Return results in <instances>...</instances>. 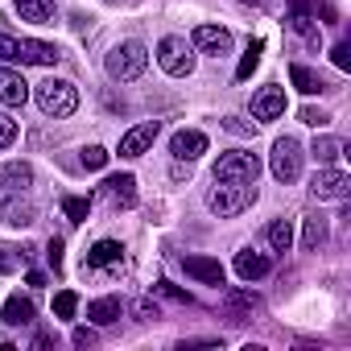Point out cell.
<instances>
[{"instance_id":"ffe728a7","label":"cell","mask_w":351,"mask_h":351,"mask_svg":"<svg viewBox=\"0 0 351 351\" xmlns=\"http://www.w3.org/2000/svg\"><path fill=\"white\" fill-rule=\"evenodd\" d=\"M0 322H5V326H29L34 322V302L21 298V293H13L5 302V310H0Z\"/></svg>"},{"instance_id":"d4e9b609","label":"cell","mask_w":351,"mask_h":351,"mask_svg":"<svg viewBox=\"0 0 351 351\" xmlns=\"http://www.w3.org/2000/svg\"><path fill=\"white\" fill-rule=\"evenodd\" d=\"M223 306H228L232 314L252 318V310H261V298H256L252 289H228V293H223Z\"/></svg>"},{"instance_id":"277c9868","label":"cell","mask_w":351,"mask_h":351,"mask_svg":"<svg viewBox=\"0 0 351 351\" xmlns=\"http://www.w3.org/2000/svg\"><path fill=\"white\" fill-rule=\"evenodd\" d=\"M302 141L298 136H277L273 141V153H269V169H273V178L277 182H298L302 178Z\"/></svg>"},{"instance_id":"4316f807","label":"cell","mask_w":351,"mask_h":351,"mask_svg":"<svg viewBox=\"0 0 351 351\" xmlns=\"http://www.w3.org/2000/svg\"><path fill=\"white\" fill-rule=\"evenodd\" d=\"M322 244H326V219L314 215V219H306V228H302V248H306V252H318Z\"/></svg>"},{"instance_id":"1f68e13d","label":"cell","mask_w":351,"mask_h":351,"mask_svg":"<svg viewBox=\"0 0 351 351\" xmlns=\"http://www.w3.org/2000/svg\"><path fill=\"white\" fill-rule=\"evenodd\" d=\"M132 314H136V322H153V318H161V310H157V302H153V298L132 302Z\"/></svg>"},{"instance_id":"60d3db41","label":"cell","mask_w":351,"mask_h":351,"mask_svg":"<svg viewBox=\"0 0 351 351\" xmlns=\"http://www.w3.org/2000/svg\"><path fill=\"white\" fill-rule=\"evenodd\" d=\"M195 347H219L215 339H182L178 343V351H195Z\"/></svg>"},{"instance_id":"836d02e7","label":"cell","mask_w":351,"mask_h":351,"mask_svg":"<svg viewBox=\"0 0 351 351\" xmlns=\"http://www.w3.org/2000/svg\"><path fill=\"white\" fill-rule=\"evenodd\" d=\"M0 62H17V38L0 34Z\"/></svg>"},{"instance_id":"8fae6325","label":"cell","mask_w":351,"mask_h":351,"mask_svg":"<svg viewBox=\"0 0 351 351\" xmlns=\"http://www.w3.org/2000/svg\"><path fill=\"white\" fill-rule=\"evenodd\" d=\"M169 153H173V161H199L207 153V132L178 128V132H173V141H169Z\"/></svg>"},{"instance_id":"4dcf8cb0","label":"cell","mask_w":351,"mask_h":351,"mask_svg":"<svg viewBox=\"0 0 351 351\" xmlns=\"http://www.w3.org/2000/svg\"><path fill=\"white\" fill-rule=\"evenodd\" d=\"M79 161H83L87 169H104V165H108V149H104V145H87V149L79 153Z\"/></svg>"},{"instance_id":"74e56055","label":"cell","mask_w":351,"mask_h":351,"mask_svg":"<svg viewBox=\"0 0 351 351\" xmlns=\"http://www.w3.org/2000/svg\"><path fill=\"white\" fill-rule=\"evenodd\" d=\"M46 261H50V265H54V273H58V269H62V240H58V236H54V240H50V244H46Z\"/></svg>"},{"instance_id":"7bdbcfd3","label":"cell","mask_w":351,"mask_h":351,"mask_svg":"<svg viewBox=\"0 0 351 351\" xmlns=\"http://www.w3.org/2000/svg\"><path fill=\"white\" fill-rule=\"evenodd\" d=\"M289 17H310V0H289Z\"/></svg>"},{"instance_id":"52a82bcc","label":"cell","mask_w":351,"mask_h":351,"mask_svg":"<svg viewBox=\"0 0 351 351\" xmlns=\"http://www.w3.org/2000/svg\"><path fill=\"white\" fill-rule=\"evenodd\" d=\"M0 219H5L9 228H29L38 219V211H34L25 191H0Z\"/></svg>"},{"instance_id":"b9f144b4","label":"cell","mask_w":351,"mask_h":351,"mask_svg":"<svg viewBox=\"0 0 351 351\" xmlns=\"http://www.w3.org/2000/svg\"><path fill=\"white\" fill-rule=\"evenodd\" d=\"M13 269H17V256L9 248H0V273H13Z\"/></svg>"},{"instance_id":"d6a6232c","label":"cell","mask_w":351,"mask_h":351,"mask_svg":"<svg viewBox=\"0 0 351 351\" xmlns=\"http://www.w3.org/2000/svg\"><path fill=\"white\" fill-rule=\"evenodd\" d=\"M13 141H17V120L0 112V149H9Z\"/></svg>"},{"instance_id":"5b68a950","label":"cell","mask_w":351,"mask_h":351,"mask_svg":"<svg viewBox=\"0 0 351 351\" xmlns=\"http://www.w3.org/2000/svg\"><path fill=\"white\" fill-rule=\"evenodd\" d=\"M157 66L173 79H182L195 71V46L186 38H161L157 42Z\"/></svg>"},{"instance_id":"f6af8a7d","label":"cell","mask_w":351,"mask_h":351,"mask_svg":"<svg viewBox=\"0 0 351 351\" xmlns=\"http://www.w3.org/2000/svg\"><path fill=\"white\" fill-rule=\"evenodd\" d=\"M25 281H29V285H34V289H38V285H46V273H38V269H34V273H29V277H25Z\"/></svg>"},{"instance_id":"3957f363","label":"cell","mask_w":351,"mask_h":351,"mask_svg":"<svg viewBox=\"0 0 351 351\" xmlns=\"http://www.w3.org/2000/svg\"><path fill=\"white\" fill-rule=\"evenodd\" d=\"M108 75L116 79V83H132V79H141L145 75V66H149V50L141 46V42H120V46H112V54H108Z\"/></svg>"},{"instance_id":"cb8c5ba5","label":"cell","mask_w":351,"mask_h":351,"mask_svg":"<svg viewBox=\"0 0 351 351\" xmlns=\"http://www.w3.org/2000/svg\"><path fill=\"white\" fill-rule=\"evenodd\" d=\"M265 240H269L273 252H289L293 248V219H273L269 232H265Z\"/></svg>"},{"instance_id":"5bb4252c","label":"cell","mask_w":351,"mask_h":351,"mask_svg":"<svg viewBox=\"0 0 351 351\" xmlns=\"http://www.w3.org/2000/svg\"><path fill=\"white\" fill-rule=\"evenodd\" d=\"M58 58H62V50L50 46V42H34V38L17 42V62L21 66H54Z\"/></svg>"},{"instance_id":"e575fe53","label":"cell","mask_w":351,"mask_h":351,"mask_svg":"<svg viewBox=\"0 0 351 351\" xmlns=\"http://www.w3.org/2000/svg\"><path fill=\"white\" fill-rule=\"evenodd\" d=\"M330 58H335L339 71H351V46H347V42H339V46L330 50Z\"/></svg>"},{"instance_id":"7402d4cb","label":"cell","mask_w":351,"mask_h":351,"mask_svg":"<svg viewBox=\"0 0 351 351\" xmlns=\"http://www.w3.org/2000/svg\"><path fill=\"white\" fill-rule=\"evenodd\" d=\"M13 9H17L21 21H34V25H46V21L54 17V5H50V0H13Z\"/></svg>"},{"instance_id":"30bf717a","label":"cell","mask_w":351,"mask_h":351,"mask_svg":"<svg viewBox=\"0 0 351 351\" xmlns=\"http://www.w3.org/2000/svg\"><path fill=\"white\" fill-rule=\"evenodd\" d=\"M157 132H161V124H157V120H145V124L128 128V132L120 136V157H145V153L153 149Z\"/></svg>"},{"instance_id":"f1b7e54d","label":"cell","mask_w":351,"mask_h":351,"mask_svg":"<svg viewBox=\"0 0 351 351\" xmlns=\"http://www.w3.org/2000/svg\"><path fill=\"white\" fill-rule=\"evenodd\" d=\"M62 215H66L71 223H83V219L91 215V199H87V195H66V199H62Z\"/></svg>"},{"instance_id":"8d00e7d4","label":"cell","mask_w":351,"mask_h":351,"mask_svg":"<svg viewBox=\"0 0 351 351\" xmlns=\"http://www.w3.org/2000/svg\"><path fill=\"white\" fill-rule=\"evenodd\" d=\"M223 128H228V132H240V136H252V132H256V124H244L240 116H228Z\"/></svg>"},{"instance_id":"d6986e66","label":"cell","mask_w":351,"mask_h":351,"mask_svg":"<svg viewBox=\"0 0 351 351\" xmlns=\"http://www.w3.org/2000/svg\"><path fill=\"white\" fill-rule=\"evenodd\" d=\"M124 261V244L120 240H99L91 252H87V269H112Z\"/></svg>"},{"instance_id":"2e32d148","label":"cell","mask_w":351,"mask_h":351,"mask_svg":"<svg viewBox=\"0 0 351 351\" xmlns=\"http://www.w3.org/2000/svg\"><path fill=\"white\" fill-rule=\"evenodd\" d=\"M269 269H273V261H269L265 252H252V248H240V252H236V273H240V281H261V277H269Z\"/></svg>"},{"instance_id":"ab89813d","label":"cell","mask_w":351,"mask_h":351,"mask_svg":"<svg viewBox=\"0 0 351 351\" xmlns=\"http://www.w3.org/2000/svg\"><path fill=\"white\" fill-rule=\"evenodd\" d=\"M157 289H161L165 298H178V302H191V293H186V289H178V285H169V281H161Z\"/></svg>"},{"instance_id":"e0dca14e","label":"cell","mask_w":351,"mask_h":351,"mask_svg":"<svg viewBox=\"0 0 351 351\" xmlns=\"http://www.w3.org/2000/svg\"><path fill=\"white\" fill-rule=\"evenodd\" d=\"M25 99H29V83H25L17 71L0 66V104H9V108H21Z\"/></svg>"},{"instance_id":"9a60e30c","label":"cell","mask_w":351,"mask_h":351,"mask_svg":"<svg viewBox=\"0 0 351 351\" xmlns=\"http://www.w3.org/2000/svg\"><path fill=\"white\" fill-rule=\"evenodd\" d=\"M285 112V87H261L252 99V116L256 120H277Z\"/></svg>"},{"instance_id":"7a4b0ae2","label":"cell","mask_w":351,"mask_h":351,"mask_svg":"<svg viewBox=\"0 0 351 351\" xmlns=\"http://www.w3.org/2000/svg\"><path fill=\"white\" fill-rule=\"evenodd\" d=\"M34 99H38V108H42L46 116L62 120V116H71V112L79 108V87H75L71 79H46V83H38Z\"/></svg>"},{"instance_id":"d590c367","label":"cell","mask_w":351,"mask_h":351,"mask_svg":"<svg viewBox=\"0 0 351 351\" xmlns=\"http://www.w3.org/2000/svg\"><path fill=\"white\" fill-rule=\"evenodd\" d=\"M302 120H306V124H314V128H322V124H330V116H326L322 108H302Z\"/></svg>"},{"instance_id":"6da1fadb","label":"cell","mask_w":351,"mask_h":351,"mask_svg":"<svg viewBox=\"0 0 351 351\" xmlns=\"http://www.w3.org/2000/svg\"><path fill=\"white\" fill-rule=\"evenodd\" d=\"M256 203V182H215L207 191V211L219 219H232Z\"/></svg>"},{"instance_id":"603a6c76","label":"cell","mask_w":351,"mask_h":351,"mask_svg":"<svg viewBox=\"0 0 351 351\" xmlns=\"http://www.w3.org/2000/svg\"><path fill=\"white\" fill-rule=\"evenodd\" d=\"M289 83H293L302 95H318V91H326L322 75H314V71H310V66H302V62H293V66H289Z\"/></svg>"},{"instance_id":"ac0fdd59","label":"cell","mask_w":351,"mask_h":351,"mask_svg":"<svg viewBox=\"0 0 351 351\" xmlns=\"http://www.w3.org/2000/svg\"><path fill=\"white\" fill-rule=\"evenodd\" d=\"M29 186H34V165L29 161L0 165V191H29Z\"/></svg>"},{"instance_id":"8992f818","label":"cell","mask_w":351,"mask_h":351,"mask_svg":"<svg viewBox=\"0 0 351 351\" xmlns=\"http://www.w3.org/2000/svg\"><path fill=\"white\" fill-rule=\"evenodd\" d=\"M261 178V157L256 153H223L215 161V182H256Z\"/></svg>"},{"instance_id":"ee69618b","label":"cell","mask_w":351,"mask_h":351,"mask_svg":"<svg viewBox=\"0 0 351 351\" xmlns=\"http://www.w3.org/2000/svg\"><path fill=\"white\" fill-rule=\"evenodd\" d=\"M34 347H38V351H46V347H54V339H50V335H46V330H42V335H38V339H34Z\"/></svg>"},{"instance_id":"44dd1931","label":"cell","mask_w":351,"mask_h":351,"mask_svg":"<svg viewBox=\"0 0 351 351\" xmlns=\"http://www.w3.org/2000/svg\"><path fill=\"white\" fill-rule=\"evenodd\" d=\"M120 314H124L120 298H95V302L87 306V318H91L95 326H112V322H116Z\"/></svg>"},{"instance_id":"83f0119b","label":"cell","mask_w":351,"mask_h":351,"mask_svg":"<svg viewBox=\"0 0 351 351\" xmlns=\"http://www.w3.org/2000/svg\"><path fill=\"white\" fill-rule=\"evenodd\" d=\"M261 54H265V42L261 38H252L248 42V50H244V58H240V66H236V79L244 83V79H252V71L261 66Z\"/></svg>"},{"instance_id":"9c48e42d","label":"cell","mask_w":351,"mask_h":351,"mask_svg":"<svg viewBox=\"0 0 351 351\" xmlns=\"http://www.w3.org/2000/svg\"><path fill=\"white\" fill-rule=\"evenodd\" d=\"M99 195L116 211H128V207H136V178H132V173H112V178H104Z\"/></svg>"},{"instance_id":"f546056e","label":"cell","mask_w":351,"mask_h":351,"mask_svg":"<svg viewBox=\"0 0 351 351\" xmlns=\"http://www.w3.org/2000/svg\"><path fill=\"white\" fill-rule=\"evenodd\" d=\"M75 310H79V293H75V289L54 293V314H58V318H75Z\"/></svg>"},{"instance_id":"ba28073f","label":"cell","mask_w":351,"mask_h":351,"mask_svg":"<svg viewBox=\"0 0 351 351\" xmlns=\"http://www.w3.org/2000/svg\"><path fill=\"white\" fill-rule=\"evenodd\" d=\"M310 195L314 199H347L351 195V178H347V173L343 169H335V165H322L318 173H314V182H310Z\"/></svg>"},{"instance_id":"484cf974","label":"cell","mask_w":351,"mask_h":351,"mask_svg":"<svg viewBox=\"0 0 351 351\" xmlns=\"http://www.w3.org/2000/svg\"><path fill=\"white\" fill-rule=\"evenodd\" d=\"M310 153H314V157H318L322 165H330V161H339V157L347 153V145H343L339 136H318V141L310 145Z\"/></svg>"},{"instance_id":"7c38bea8","label":"cell","mask_w":351,"mask_h":351,"mask_svg":"<svg viewBox=\"0 0 351 351\" xmlns=\"http://www.w3.org/2000/svg\"><path fill=\"white\" fill-rule=\"evenodd\" d=\"M191 46H195V50H203V54L223 58V54L232 50V34H228L223 25H199V29L191 34Z\"/></svg>"},{"instance_id":"4fadbf2b","label":"cell","mask_w":351,"mask_h":351,"mask_svg":"<svg viewBox=\"0 0 351 351\" xmlns=\"http://www.w3.org/2000/svg\"><path fill=\"white\" fill-rule=\"evenodd\" d=\"M182 269H186V277H195L199 285H223L228 281V273H223V265L215 261V256H182Z\"/></svg>"},{"instance_id":"f35d334b","label":"cell","mask_w":351,"mask_h":351,"mask_svg":"<svg viewBox=\"0 0 351 351\" xmlns=\"http://www.w3.org/2000/svg\"><path fill=\"white\" fill-rule=\"evenodd\" d=\"M75 347H95V330H87V326H75Z\"/></svg>"}]
</instances>
